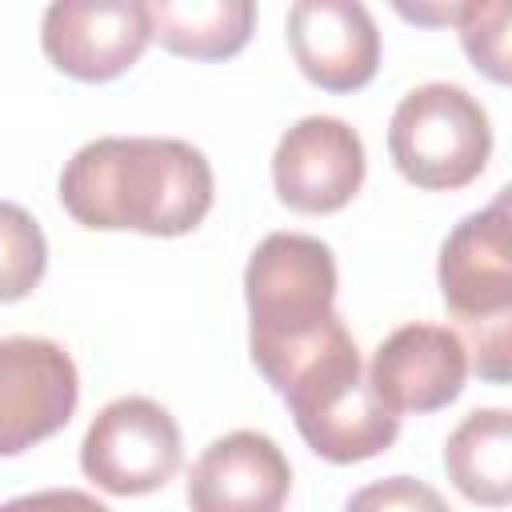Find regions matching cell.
I'll list each match as a JSON object with an SVG mask.
<instances>
[{
    "mask_svg": "<svg viewBox=\"0 0 512 512\" xmlns=\"http://www.w3.org/2000/svg\"><path fill=\"white\" fill-rule=\"evenodd\" d=\"M212 196L208 156L172 136H100L60 172L64 212L96 232L184 236L208 216Z\"/></svg>",
    "mask_w": 512,
    "mask_h": 512,
    "instance_id": "cell-1",
    "label": "cell"
},
{
    "mask_svg": "<svg viewBox=\"0 0 512 512\" xmlns=\"http://www.w3.org/2000/svg\"><path fill=\"white\" fill-rule=\"evenodd\" d=\"M248 352L276 396L324 352L352 340L336 312V256L304 232H272L244 268Z\"/></svg>",
    "mask_w": 512,
    "mask_h": 512,
    "instance_id": "cell-2",
    "label": "cell"
},
{
    "mask_svg": "<svg viewBox=\"0 0 512 512\" xmlns=\"http://www.w3.org/2000/svg\"><path fill=\"white\" fill-rule=\"evenodd\" d=\"M436 280L468 368L484 384H512V212L496 200L468 212L440 244Z\"/></svg>",
    "mask_w": 512,
    "mask_h": 512,
    "instance_id": "cell-3",
    "label": "cell"
},
{
    "mask_svg": "<svg viewBox=\"0 0 512 512\" xmlns=\"http://www.w3.org/2000/svg\"><path fill=\"white\" fill-rule=\"evenodd\" d=\"M280 400L288 404L304 444L332 464L372 460L400 436V416L372 388L356 340L324 352L288 384Z\"/></svg>",
    "mask_w": 512,
    "mask_h": 512,
    "instance_id": "cell-4",
    "label": "cell"
},
{
    "mask_svg": "<svg viewBox=\"0 0 512 512\" xmlns=\"http://www.w3.org/2000/svg\"><path fill=\"white\" fill-rule=\"evenodd\" d=\"M388 152L408 184L424 192H456L488 168L492 124L468 88L432 80L396 104Z\"/></svg>",
    "mask_w": 512,
    "mask_h": 512,
    "instance_id": "cell-5",
    "label": "cell"
},
{
    "mask_svg": "<svg viewBox=\"0 0 512 512\" xmlns=\"http://www.w3.org/2000/svg\"><path fill=\"white\" fill-rule=\"evenodd\" d=\"M184 460L172 412L148 396H120L96 412L80 444L84 476L112 496H144L164 488Z\"/></svg>",
    "mask_w": 512,
    "mask_h": 512,
    "instance_id": "cell-6",
    "label": "cell"
},
{
    "mask_svg": "<svg viewBox=\"0 0 512 512\" xmlns=\"http://www.w3.org/2000/svg\"><path fill=\"white\" fill-rule=\"evenodd\" d=\"M152 40V16L140 0H56L44 8L40 48L72 80L104 84L128 72Z\"/></svg>",
    "mask_w": 512,
    "mask_h": 512,
    "instance_id": "cell-7",
    "label": "cell"
},
{
    "mask_svg": "<svg viewBox=\"0 0 512 512\" xmlns=\"http://www.w3.org/2000/svg\"><path fill=\"white\" fill-rule=\"evenodd\" d=\"M80 400V376L72 356L44 336L0 340V452L24 448L60 432Z\"/></svg>",
    "mask_w": 512,
    "mask_h": 512,
    "instance_id": "cell-8",
    "label": "cell"
},
{
    "mask_svg": "<svg viewBox=\"0 0 512 512\" xmlns=\"http://www.w3.org/2000/svg\"><path fill=\"white\" fill-rule=\"evenodd\" d=\"M364 140L340 116L296 120L272 152V184L280 204L308 216H328L352 204L364 184Z\"/></svg>",
    "mask_w": 512,
    "mask_h": 512,
    "instance_id": "cell-9",
    "label": "cell"
},
{
    "mask_svg": "<svg viewBox=\"0 0 512 512\" xmlns=\"http://www.w3.org/2000/svg\"><path fill=\"white\" fill-rule=\"evenodd\" d=\"M284 28L296 68L324 92H356L380 68L376 20L356 0H300Z\"/></svg>",
    "mask_w": 512,
    "mask_h": 512,
    "instance_id": "cell-10",
    "label": "cell"
},
{
    "mask_svg": "<svg viewBox=\"0 0 512 512\" xmlns=\"http://www.w3.org/2000/svg\"><path fill=\"white\" fill-rule=\"evenodd\" d=\"M292 492V464L256 428L212 440L188 472L192 512H280Z\"/></svg>",
    "mask_w": 512,
    "mask_h": 512,
    "instance_id": "cell-11",
    "label": "cell"
},
{
    "mask_svg": "<svg viewBox=\"0 0 512 512\" xmlns=\"http://www.w3.org/2000/svg\"><path fill=\"white\" fill-rule=\"evenodd\" d=\"M368 376L396 416H424L448 408L464 392L468 352L464 340L444 324H404L380 340Z\"/></svg>",
    "mask_w": 512,
    "mask_h": 512,
    "instance_id": "cell-12",
    "label": "cell"
},
{
    "mask_svg": "<svg viewBox=\"0 0 512 512\" xmlns=\"http://www.w3.org/2000/svg\"><path fill=\"white\" fill-rule=\"evenodd\" d=\"M444 472L480 508L512 504V408L468 412L444 440Z\"/></svg>",
    "mask_w": 512,
    "mask_h": 512,
    "instance_id": "cell-13",
    "label": "cell"
},
{
    "mask_svg": "<svg viewBox=\"0 0 512 512\" xmlns=\"http://www.w3.org/2000/svg\"><path fill=\"white\" fill-rule=\"evenodd\" d=\"M148 16L152 40L188 60H228L256 28L252 0H156L148 4Z\"/></svg>",
    "mask_w": 512,
    "mask_h": 512,
    "instance_id": "cell-14",
    "label": "cell"
},
{
    "mask_svg": "<svg viewBox=\"0 0 512 512\" xmlns=\"http://www.w3.org/2000/svg\"><path fill=\"white\" fill-rule=\"evenodd\" d=\"M456 28L472 68L512 88V0H468Z\"/></svg>",
    "mask_w": 512,
    "mask_h": 512,
    "instance_id": "cell-15",
    "label": "cell"
},
{
    "mask_svg": "<svg viewBox=\"0 0 512 512\" xmlns=\"http://www.w3.org/2000/svg\"><path fill=\"white\" fill-rule=\"evenodd\" d=\"M48 264V248H44V232L36 228V220L20 208V204H4V300H20L24 292H32L44 276Z\"/></svg>",
    "mask_w": 512,
    "mask_h": 512,
    "instance_id": "cell-16",
    "label": "cell"
},
{
    "mask_svg": "<svg viewBox=\"0 0 512 512\" xmlns=\"http://www.w3.org/2000/svg\"><path fill=\"white\" fill-rule=\"evenodd\" d=\"M344 512H452L444 496L416 476H384L356 488Z\"/></svg>",
    "mask_w": 512,
    "mask_h": 512,
    "instance_id": "cell-17",
    "label": "cell"
},
{
    "mask_svg": "<svg viewBox=\"0 0 512 512\" xmlns=\"http://www.w3.org/2000/svg\"><path fill=\"white\" fill-rule=\"evenodd\" d=\"M4 512H112V508H104L96 496H88L80 488H44V492L8 500Z\"/></svg>",
    "mask_w": 512,
    "mask_h": 512,
    "instance_id": "cell-18",
    "label": "cell"
},
{
    "mask_svg": "<svg viewBox=\"0 0 512 512\" xmlns=\"http://www.w3.org/2000/svg\"><path fill=\"white\" fill-rule=\"evenodd\" d=\"M396 12L404 16V20H416V24H460V16H464V4H396Z\"/></svg>",
    "mask_w": 512,
    "mask_h": 512,
    "instance_id": "cell-19",
    "label": "cell"
},
{
    "mask_svg": "<svg viewBox=\"0 0 512 512\" xmlns=\"http://www.w3.org/2000/svg\"><path fill=\"white\" fill-rule=\"evenodd\" d=\"M496 204H500L504 212H512V180H508V184H504V188L496 192Z\"/></svg>",
    "mask_w": 512,
    "mask_h": 512,
    "instance_id": "cell-20",
    "label": "cell"
}]
</instances>
